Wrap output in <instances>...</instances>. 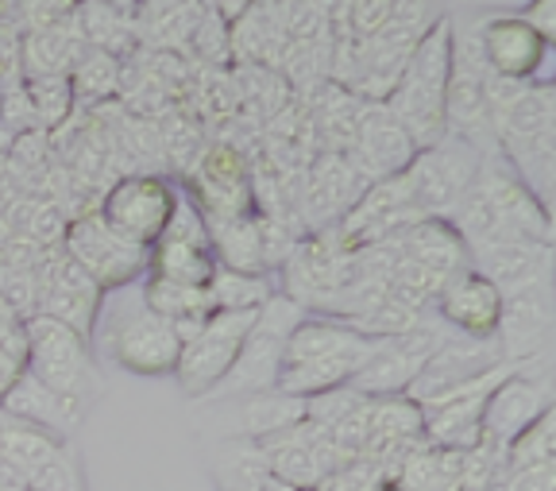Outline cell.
Wrapping results in <instances>:
<instances>
[{
  "instance_id": "obj_25",
  "label": "cell",
  "mask_w": 556,
  "mask_h": 491,
  "mask_svg": "<svg viewBox=\"0 0 556 491\" xmlns=\"http://www.w3.org/2000/svg\"><path fill=\"white\" fill-rule=\"evenodd\" d=\"M305 418V399L282 395V391H267V395H252L240 411V438L263 441L275 433L290 430Z\"/></svg>"
},
{
  "instance_id": "obj_18",
  "label": "cell",
  "mask_w": 556,
  "mask_h": 491,
  "mask_svg": "<svg viewBox=\"0 0 556 491\" xmlns=\"http://www.w3.org/2000/svg\"><path fill=\"white\" fill-rule=\"evenodd\" d=\"M471 272L483 275L498 294L548 282V244L538 240H503V244L471 248Z\"/></svg>"
},
{
  "instance_id": "obj_26",
  "label": "cell",
  "mask_w": 556,
  "mask_h": 491,
  "mask_svg": "<svg viewBox=\"0 0 556 491\" xmlns=\"http://www.w3.org/2000/svg\"><path fill=\"white\" fill-rule=\"evenodd\" d=\"M143 306L166 317L170 325H201L213 314L205 287H182V282H166L155 275H148V282H143Z\"/></svg>"
},
{
  "instance_id": "obj_36",
  "label": "cell",
  "mask_w": 556,
  "mask_h": 491,
  "mask_svg": "<svg viewBox=\"0 0 556 491\" xmlns=\"http://www.w3.org/2000/svg\"><path fill=\"white\" fill-rule=\"evenodd\" d=\"M255 491H294V488H287V483H278L275 476H267V480H263V483H260V488H255Z\"/></svg>"
},
{
  "instance_id": "obj_21",
  "label": "cell",
  "mask_w": 556,
  "mask_h": 491,
  "mask_svg": "<svg viewBox=\"0 0 556 491\" xmlns=\"http://www.w3.org/2000/svg\"><path fill=\"white\" fill-rule=\"evenodd\" d=\"M371 337L356 333L348 322L340 317H325V314H305L302 322L294 325V333L287 341V352H282V368H298V364H309V360H325L337 356V352L359 349Z\"/></svg>"
},
{
  "instance_id": "obj_2",
  "label": "cell",
  "mask_w": 556,
  "mask_h": 491,
  "mask_svg": "<svg viewBox=\"0 0 556 491\" xmlns=\"http://www.w3.org/2000/svg\"><path fill=\"white\" fill-rule=\"evenodd\" d=\"M302 317L305 310L275 290L255 314V325L243 337L228 376L220 379V387L208 399H252L275 391L278 372H282V352H287L290 333H294V325Z\"/></svg>"
},
{
  "instance_id": "obj_27",
  "label": "cell",
  "mask_w": 556,
  "mask_h": 491,
  "mask_svg": "<svg viewBox=\"0 0 556 491\" xmlns=\"http://www.w3.org/2000/svg\"><path fill=\"white\" fill-rule=\"evenodd\" d=\"M121 74H124L121 59L89 47V51L74 62V71H70L74 101H81V105H104V101H113V97L121 93Z\"/></svg>"
},
{
  "instance_id": "obj_8",
  "label": "cell",
  "mask_w": 556,
  "mask_h": 491,
  "mask_svg": "<svg viewBox=\"0 0 556 491\" xmlns=\"http://www.w3.org/2000/svg\"><path fill=\"white\" fill-rule=\"evenodd\" d=\"M190 198L208 221H232V217H252V171L248 159L232 148V143H213L201 151L198 167H193Z\"/></svg>"
},
{
  "instance_id": "obj_15",
  "label": "cell",
  "mask_w": 556,
  "mask_h": 491,
  "mask_svg": "<svg viewBox=\"0 0 556 491\" xmlns=\"http://www.w3.org/2000/svg\"><path fill=\"white\" fill-rule=\"evenodd\" d=\"M548 329H553L548 282L503 294V314H498V329H495L498 356L510 360V364H521V360L538 356L548 341Z\"/></svg>"
},
{
  "instance_id": "obj_32",
  "label": "cell",
  "mask_w": 556,
  "mask_h": 491,
  "mask_svg": "<svg viewBox=\"0 0 556 491\" xmlns=\"http://www.w3.org/2000/svg\"><path fill=\"white\" fill-rule=\"evenodd\" d=\"M47 159H51V136L39 133V128H31V133L16 136V140H12V148H9V163H12V167H16L24 178L39 175Z\"/></svg>"
},
{
  "instance_id": "obj_1",
  "label": "cell",
  "mask_w": 556,
  "mask_h": 491,
  "mask_svg": "<svg viewBox=\"0 0 556 491\" xmlns=\"http://www.w3.org/2000/svg\"><path fill=\"white\" fill-rule=\"evenodd\" d=\"M452 71V24L437 20L421 43L409 51L391 97L382 101L387 113L402 124V133L414 140L417 151H429L448 136L444 124V86Z\"/></svg>"
},
{
  "instance_id": "obj_9",
  "label": "cell",
  "mask_w": 556,
  "mask_h": 491,
  "mask_svg": "<svg viewBox=\"0 0 556 491\" xmlns=\"http://www.w3.org/2000/svg\"><path fill=\"white\" fill-rule=\"evenodd\" d=\"M553 411V399H548V387L541 379H530L514 372L503 383L486 395L483 406V433H479V449H483L495 465H503L506 449L530 430L541 414Z\"/></svg>"
},
{
  "instance_id": "obj_24",
  "label": "cell",
  "mask_w": 556,
  "mask_h": 491,
  "mask_svg": "<svg viewBox=\"0 0 556 491\" xmlns=\"http://www.w3.org/2000/svg\"><path fill=\"white\" fill-rule=\"evenodd\" d=\"M217 272V260L208 248L178 244V240H159L148 252V275L166 282H182V287H205Z\"/></svg>"
},
{
  "instance_id": "obj_30",
  "label": "cell",
  "mask_w": 556,
  "mask_h": 491,
  "mask_svg": "<svg viewBox=\"0 0 556 491\" xmlns=\"http://www.w3.org/2000/svg\"><path fill=\"white\" fill-rule=\"evenodd\" d=\"M24 97L35 113V128L39 133H54L70 121L74 113V89H70V78H31L24 81Z\"/></svg>"
},
{
  "instance_id": "obj_13",
  "label": "cell",
  "mask_w": 556,
  "mask_h": 491,
  "mask_svg": "<svg viewBox=\"0 0 556 491\" xmlns=\"http://www.w3.org/2000/svg\"><path fill=\"white\" fill-rule=\"evenodd\" d=\"M348 163L364 178L367 186L382 182V178L406 175L409 163L417 159V148L402 124L387 113V105H367L364 116H359V128L348 143Z\"/></svg>"
},
{
  "instance_id": "obj_19",
  "label": "cell",
  "mask_w": 556,
  "mask_h": 491,
  "mask_svg": "<svg viewBox=\"0 0 556 491\" xmlns=\"http://www.w3.org/2000/svg\"><path fill=\"white\" fill-rule=\"evenodd\" d=\"M364 190H367V182L352 171V163H348L344 155L317 159L309 186H305V221H309L317 232L337 228V221L359 202Z\"/></svg>"
},
{
  "instance_id": "obj_11",
  "label": "cell",
  "mask_w": 556,
  "mask_h": 491,
  "mask_svg": "<svg viewBox=\"0 0 556 491\" xmlns=\"http://www.w3.org/2000/svg\"><path fill=\"white\" fill-rule=\"evenodd\" d=\"M109 352L131 376H170L174 364H178V352H182V341H178L166 317L151 314L148 306H136L113 325Z\"/></svg>"
},
{
  "instance_id": "obj_6",
  "label": "cell",
  "mask_w": 556,
  "mask_h": 491,
  "mask_svg": "<svg viewBox=\"0 0 556 491\" xmlns=\"http://www.w3.org/2000/svg\"><path fill=\"white\" fill-rule=\"evenodd\" d=\"M174 198H178V193H174L170 182H166L163 175H155V171H151V175H124L109 186L97 217L113 228L116 237L131 240V244L151 252L174 213Z\"/></svg>"
},
{
  "instance_id": "obj_3",
  "label": "cell",
  "mask_w": 556,
  "mask_h": 491,
  "mask_svg": "<svg viewBox=\"0 0 556 491\" xmlns=\"http://www.w3.org/2000/svg\"><path fill=\"white\" fill-rule=\"evenodd\" d=\"M24 337H27L24 372H31L39 383H47L51 391H59L66 399H78V403H89L97 395L101 379H97L93 360H89L86 337H78L70 325L43 314H35L31 322H24Z\"/></svg>"
},
{
  "instance_id": "obj_16",
  "label": "cell",
  "mask_w": 556,
  "mask_h": 491,
  "mask_svg": "<svg viewBox=\"0 0 556 491\" xmlns=\"http://www.w3.org/2000/svg\"><path fill=\"white\" fill-rule=\"evenodd\" d=\"M437 314L456 337H471V341H495L498 314H503V294L479 272H464L441 290L437 299Z\"/></svg>"
},
{
  "instance_id": "obj_7",
  "label": "cell",
  "mask_w": 556,
  "mask_h": 491,
  "mask_svg": "<svg viewBox=\"0 0 556 491\" xmlns=\"http://www.w3.org/2000/svg\"><path fill=\"white\" fill-rule=\"evenodd\" d=\"M62 252L101 287V294L139 279V275H148V248L116 237L97 213H78V217L70 221Z\"/></svg>"
},
{
  "instance_id": "obj_12",
  "label": "cell",
  "mask_w": 556,
  "mask_h": 491,
  "mask_svg": "<svg viewBox=\"0 0 556 491\" xmlns=\"http://www.w3.org/2000/svg\"><path fill=\"white\" fill-rule=\"evenodd\" d=\"M503 356H498L495 341H471V337H444L437 344V352L426 360V368L417 372V379L409 383L406 399L417 406L437 403L441 395L456 391V387L471 383V379L486 376L491 368H498Z\"/></svg>"
},
{
  "instance_id": "obj_35",
  "label": "cell",
  "mask_w": 556,
  "mask_h": 491,
  "mask_svg": "<svg viewBox=\"0 0 556 491\" xmlns=\"http://www.w3.org/2000/svg\"><path fill=\"white\" fill-rule=\"evenodd\" d=\"M521 20H526V24H530L548 47H553V39H556V4L553 0H538V4H530Z\"/></svg>"
},
{
  "instance_id": "obj_37",
  "label": "cell",
  "mask_w": 556,
  "mask_h": 491,
  "mask_svg": "<svg viewBox=\"0 0 556 491\" xmlns=\"http://www.w3.org/2000/svg\"><path fill=\"white\" fill-rule=\"evenodd\" d=\"M0 109H4V93H0Z\"/></svg>"
},
{
  "instance_id": "obj_20",
  "label": "cell",
  "mask_w": 556,
  "mask_h": 491,
  "mask_svg": "<svg viewBox=\"0 0 556 491\" xmlns=\"http://www.w3.org/2000/svg\"><path fill=\"white\" fill-rule=\"evenodd\" d=\"M399 252L406 260H417L421 267H429L433 275H441L444 282H452L456 275H464L471 267V252L464 244V237L448 221H417L399 237Z\"/></svg>"
},
{
  "instance_id": "obj_28",
  "label": "cell",
  "mask_w": 556,
  "mask_h": 491,
  "mask_svg": "<svg viewBox=\"0 0 556 491\" xmlns=\"http://www.w3.org/2000/svg\"><path fill=\"white\" fill-rule=\"evenodd\" d=\"M205 294L213 310H260L275 294V287H270L267 275H243L217 267L213 279L205 282Z\"/></svg>"
},
{
  "instance_id": "obj_17",
  "label": "cell",
  "mask_w": 556,
  "mask_h": 491,
  "mask_svg": "<svg viewBox=\"0 0 556 491\" xmlns=\"http://www.w3.org/2000/svg\"><path fill=\"white\" fill-rule=\"evenodd\" d=\"M0 414L27 421V426H39V430L54 433V438H66L81 421V414H86V403L51 391V387L39 383L31 372H16L12 383L4 387V395H0Z\"/></svg>"
},
{
  "instance_id": "obj_14",
  "label": "cell",
  "mask_w": 556,
  "mask_h": 491,
  "mask_svg": "<svg viewBox=\"0 0 556 491\" xmlns=\"http://www.w3.org/2000/svg\"><path fill=\"white\" fill-rule=\"evenodd\" d=\"M479 51H483L486 74L514 81H538L541 66L548 59V43L521 16L486 20L483 32H479Z\"/></svg>"
},
{
  "instance_id": "obj_31",
  "label": "cell",
  "mask_w": 556,
  "mask_h": 491,
  "mask_svg": "<svg viewBox=\"0 0 556 491\" xmlns=\"http://www.w3.org/2000/svg\"><path fill=\"white\" fill-rule=\"evenodd\" d=\"M359 403H364V395H359V391H352V387H337V391H325V395L305 399V418L317 421L321 430L332 433L340 421L348 418V414L356 411Z\"/></svg>"
},
{
  "instance_id": "obj_29",
  "label": "cell",
  "mask_w": 556,
  "mask_h": 491,
  "mask_svg": "<svg viewBox=\"0 0 556 491\" xmlns=\"http://www.w3.org/2000/svg\"><path fill=\"white\" fill-rule=\"evenodd\" d=\"M538 465H556V414L553 411L541 414L530 430L506 449L503 465H498V480L510 473H521V468H538Z\"/></svg>"
},
{
  "instance_id": "obj_10",
  "label": "cell",
  "mask_w": 556,
  "mask_h": 491,
  "mask_svg": "<svg viewBox=\"0 0 556 491\" xmlns=\"http://www.w3.org/2000/svg\"><path fill=\"white\" fill-rule=\"evenodd\" d=\"M441 341H444V333H433V325H421L414 333L375 341V352L367 356V364L356 372V379L348 387L359 391L364 399L406 395L409 383L417 379V372L426 368V360L433 356Z\"/></svg>"
},
{
  "instance_id": "obj_22",
  "label": "cell",
  "mask_w": 556,
  "mask_h": 491,
  "mask_svg": "<svg viewBox=\"0 0 556 491\" xmlns=\"http://www.w3.org/2000/svg\"><path fill=\"white\" fill-rule=\"evenodd\" d=\"M66 453L62 449V438L39 430V426H27V421H16L9 414H0V461L12 465L16 473H24L27 480L43 473L51 461Z\"/></svg>"
},
{
  "instance_id": "obj_33",
  "label": "cell",
  "mask_w": 556,
  "mask_h": 491,
  "mask_svg": "<svg viewBox=\"0 0 556 491\" xmlns=\"http://www.w3.org/2000/svg\"><path fill=\"white\" fill-rule=\"evenodd\" d=\"M31 488L35 491H86V480H81V468L62 453L59 461H51L43 473L35 476Z\"/></svg>"
},
{
  "instance_id": "obj_4",
  "label": "cell",
  "mask_w": 556,
  "mask_h": 491,
  "mask_svg": "<svg viewBox=\"0 0 556 491\" xmlns=\"http://www.w3.org/2000/svg\"><path fill=\"white\" fill-rule=\"evenodd\" d=\"M260 310H213L201 325V333L190 344H182L178 364L170 376L178 379L190 399H208L220 387V379L232 368L236 352H240L243 337L255 325Z\"/></svg>"
},
{
  "instance_id": "obj_5",
  "label": "cell",
  "mask_w": 556,
  "mask_h": 491,
  "mask_svg": "<svg viewBox=\"0 0 556 491\" xmlns=\"http://www.w3.org/2000/svg\"><path fill=\"white\" fill-rule=\"evenodd\" d=\"M479 163L483 159L476 155V143L460 140V136H444L437 148L417 151V159L406 171L417 213L429 221H452L471 178H476Z\"/></svg>"
},
{
  "instance_id": "obj_23",
  "label": "cell",
  "mask_w": 556,
  "mask_h": 491,
  "mask_svg": "<svg viewBox=\"0 0 556 491\" xmlns=\"http://www.w3.org/2000/svg\"><path fill=\"white\" fill-rule=\"evenodd\" d=\"M208 244H213V260L217 267L243 275H267L260 252V225L252 217H232V221H208Z\"/></svg>"
},
{
  "instance_id": "obj_34",
  "label": "cell",
  "mask_w": 556,
  "mask_h": 491,
  "mask_svg": "<svg viewBox=\"0 0 556 491\" xmlns=\"http://www.w3.org/2000/svg\"><path fill=\"white\" fill-rule=\"evenodd\" d=\"M553 488H556V465L521 468V473H510L495 483V491H553Z\"/></svg>"
}]
</instances>
